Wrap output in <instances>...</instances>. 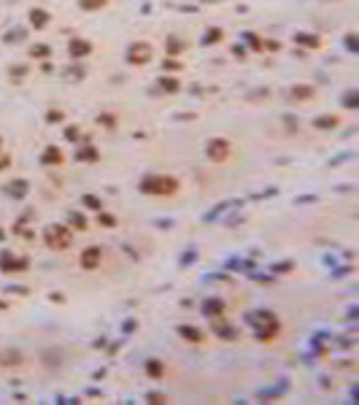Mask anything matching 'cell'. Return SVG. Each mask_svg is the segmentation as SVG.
<instances>
[{
  "mask_svg": "<svg viewBox=\"0 0 359 405\" xmlns=\"http://www.w3.org/2000/svg\"><path fill=\"white\" fill-rule=\"evenodd\" d=\"M46 243H49V249H57V251H62V249H68L70 246V232L65 230V227H57V224H52V227H46Z\"/></svg>",
  "mask_w": 359,
  "mask_h": 405,
  "instance_id": "1",
  "label": "cell"
},
{
  "mask_svg": "<svg viewBox=\"0 0 359 405\" xmlns=\"http://www.w3.org/2000/svg\"><path fill=\"white\" fill-rule=\"evenodd\" d=\"M143 189L149 192V195H173L176 192V181H170V179H149V181H143Z\"/></svg>",
  "mask_w": 359,
  "mask_h": 405,
  "instance_id": "2",
  "label": "cell"
},
{
  "mask_svg": "<svg viewBox=\"0 0 359 405\" xmlns=\"http://www.w3.org/2000/svg\"><path fill=\"white\" fill-rule=\"evenodd\" d=\"M230 151H232V146L227 143V141H211L208 143V157L216 160V162H224L227 157H230Z\"/></svg>",
  "mask_w": 359,
  "mask_h": 405,
  "instance_id": "3",
  "label": "cell"
},
{
  "mask_svg": "<svg viewBox=\"0 0 359 405\" xmlns=\"http://www.w3.org/2000/svg\"><path fill=\"white\" fill-rule=\"evenodd\" d=\"M100 262H103V251H100L98 246H89V249L81 254V267H87V270L100 267Z\"/></svg>",
  "mask_w": 359,
  "mask_h": 405,
  "instance_id": "4",
  "label": "cell"
},
{
  "mask_svg": "<svg viewBox=\"0 0 359 405\" xmlns=\"http://www.w3.org/2000/svg\"><path fill=\"white\" fill-rule=\"evenodd\" d=\"M149 57H151V49H149V46H140V43L133 49V54H130V60H133L135 65H138V62H146Z\"/></svg>",
  "mask_w": 359,
  "mask_h": 405,
  "instance_id": "5",
  "label": "cell"
},
{
  "mask_svg": "<svg viewBox=\"0 0 359 405\" xmlns=\"http://www.w3.org/2000/svg\"><path fill=\"white\" fill-rule=\"evenodd\" d=\"M149 376L160 378V376H162V364H160V362H154V359H151V362H149Z\"/></svg>",
  "mask_w": 359,
  "mask_h": 405,
  "instance_id": "6",
  "label": "cell"
},
{
  "mask_svg": "<svg viewBox=\"0 0 359 405\" xmlns=\"http://www.w3.org/2000/svg\"><path fill=\"white\" fill-rule=\"evenodd\" d=\"M181 335H184V338H189V341H200V332H197V330H192V327H184V330H181Z\"/></svg>",
  "mask_w": 359,
  "mask_h": 405,
  "instance_id": "7",
  "label": "cell"
},
{
  "mask_svg": "<svg viewBox=\"0 0 359 405\" xmlns=\"http://www.w3.org/2000/svg\"><path fill=\"white\" fill-rule=\"evenodd\" d=\"M221 308H224V305H221L219 300H214V303H211V305H205V313H219Z\"/></svg>",
  "mask_w": 359,
  "mask_h": 405,
  "instance_id": "8",
  "label": "cell"
},
{
  "mask_svg": "<svg viewBox=\"0 0 359 405\" xmlns=\"http://www.w3.org/2000/svg\"><path fill=\"white\" fill-rule=\"evenodd\" d=\"M105 0H87V3H84V6H89V8H95V6H103Z\"/></svg>",
  "mask_w": 359,
  "mask_h": 405,
  "instance_id": "9",
  "label": "cell"
}]
</instances>
